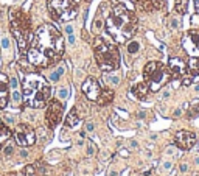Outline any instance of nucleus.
Wrapping results in <instances>:
<instances>
[{"label":"nucleus","instance_id":"7","mask_svg":"<svg viewBox=\"0 0 199 176\" xmlns=\"http://www.w3.org/2000/svg\"><path fill=\"white\" fill-rule=\"evenodd\" d=\"M50 14L59 22H68L76 17L78 5L75 0H47Z\"/></svg>","mask_w":199,"mask_h":176},{"label":"nucleus","instance_id":"41","mask_svg":"<svg viewBox=\"0 0 199 176\" xmlns=\"http://www.w3.org/2000/svg\"><path fill=\"white\" fill-rule=\"evenodd\" d=\"M109 176H118V173H117V172H114V170H112L111 173H109Z\"/></svg>","mask_w":199,"mask_h":176},{"label":"nucleus","instance_id":"44","mask_svg":"<svg viewBox=\"0 0 199 176\" xmlns=\"http://www.w3.org/2000/svg\"><path fill=\"white\" fill-rule=\"evenodd\" d=\"M131 147H132V148H135V147H137V142H135V140H132V142H131Z\"/></svg>","mask_w":199,"mask_h":176},{"label":"nucleus","instance_id":"1","mask_svg":"<svg viewBox=\"0 0 199 176\" xmlns=\"http://www.w3.org/2000/svg\"><path fill=\"white\" fill-rule=\"evenodd\" d=\"M64 53V38L61 31L51 24H44L36 30L33 35L28 50H26V59L28 63L45 69L51 64L58 63Z\"/></svg>","mask_w":199,"mask_h":176},{"label":"nucleus","instance_id":"8","mask_svg":"<svg viewBox=\"0 0 199 176\" xmlns=\"http://www.w3.org/2000/svg\"><path fill=\"white\" fill-rule=\"evenodd\" d=\"M64 114V101L61 100H50L47 103V112H45V122L47 126L53 130L59 125V122L62 120Z\"/></svg>","mask_w":199,"mask_h":176},{"label":"nucleus","instance_id":"40","mask_svg":"<svg viewBox=\"0 0 199 176\" xmlns=\"http://www.w3.org/2000/svg\"><path fill=\"white\" fill-rule=\"evenodd\" d=\"M195 5H196V13L199 14V0H195Z\"/></svg>","mask_w":199,"mask_h":176},{"label":"nucleus","instance_id":"9","mask_svg":"<svg viewBox=\"0 0 199 176\" xmlns=\"http://www.w3.org/2000/svg\"><path fill=\"white\" fill-rule=\"evenodd\" d=\"M14 137L20 147H31L36 144V131L30 125H25V123H19L16 126Z\"/></svg>","mask_w":199,"mask_h":176},{"label":"nucleus","instance_id":"39","mask_svg":"<svg viewBox=\"0 0 199 176\" xmlns=\"http://www.w3.org/2000/svg\"><path fill=\"white\" fill-rule=\"evenodd\" d=\"M68 42H70L72 45L75 44V36H73V35H70V36H68Z\"/></svg>","mask_w":199,"mask_h":176},{"label":"nucleus","instance_id":"21","mask_svg":"<svg viewBox=\"0 0 199 176\" xmlns=\"http://www.w3.org/2000/svg\"><path fill=\"white\" fill-rule=\"evenodd\" d=\"M14 148H16V142H14V140H11V139H8V140L5 142V145L2 147L3 156H11V154L14 153Z\"/></svg>","mask_w":199,"mask_h":176},{"label":"nucleus","instance_id":"32","mask_svg":"<svg viewBox=\"0 0 199 176\" xmlns=\"http://www.w3.org/2000/svg\"><path fill=\"white\" fill-rule=\"evenodd\" d=\"M2 49L3 50H8L10 49V41L6 36H2Z\"/></svg>","mask_w":199,"mask_h":176},{"label":"nucleus","instance_id":"3","mask_svg":"<svg viewBox=\"0 0 199 176\" xmlns=\"http://www.w3.org/2000/svg\"><path fill=\"white\" fill-rule=\"evenodd\" d=\"M51 97V87L42 75L36 72H28L22 78V101L25 106L33 109H40L47 106Z\"/></svg>","mask_w":199,"mask_h":176},{"label":"nucleus","instance_id":"27","mask_svg":"<svg viewBox=\"0 0 199 176\" xmlns=\"http://www.w3.org/2000/svg\"><path fill=\"white\" fill-rule=\"evenodd\" d=\"M23 175L25 176H36V168H34V165H26L23 168Z\"/></svg>","mask_w":199,"mask_h":176},{"label":"nucleus","instance_id":"31","mask_svg":"<svg viewBox=\"0 0 199 176\" xmlns=\"http://www.w3.org/2000/svg\"><path fill=\"white\" fill-rule=\"evenodd\" d=\"M10 89L12 91V89H19V83H17V78L16 77H12L11 80H10Z\"/></svg>","mask_w":199,"mask_h":176},{"label":"nucleus","instance_id":"28","mask_svg":"<svg viewBox=\"0 0 199 176\" xmlns=\"http://www.w3.org/2000/svg\"><path fill=\"white\" fill-rule=\"evenodd\" d=\"M95 145H93V142H90V140H87V150H86V153H87V156H93L95 154Z\"/></svg>","mask_w":199,"mask_h":176},{"label":"nucleus","instance_id":"19","mask_svg":"<svg viewBox=\"0 0 199 176\" xmlns=\"http://www.w3.org/2000/svg\"><path fill=\"white\" fill-rule=\"evenodd\" d=\"M112 98H114V91L112 89H103V92H101V95H100V98H98V101L97 103H100V105H107V103H111L112 101Z\"/></svg>","mask_w":199,"mask_h":176},{"label":"nucleus","instance_id":"46","mask_svg":"<svg viewBox=\"0 0 199 176\" xmlns=\"http://www.w3.org/2000/svg\"><path fill=\"white\" fill-rule=\"evenodd\" d=\"M86 2H87V3H89V2H92V0H86Z\"/></svg>","mask_w":199,"mask_h":176},{"label":"nucleus","instance_id":"30","mask_svg":"<svg viewBox=\"0 0 199 176\" xmlns=\"http://www.w3.org/2000/svg\"><path fill=\"white\" fill-rule=\"evenodd\" d=\"M2 122H3L5 125H6V123H8V125H14V122H16V120H14V117H12V116H8V114H5Z\"/></svg>","mask_w":199,"mask_h":176},{"label":"nucleus","instance_id":"36","mask_svg":"<svg viewBox=\"0 0 199 176\" xmlns=\"http://www.w3.org/2000/svg\"><path fill=\"white\" fill-rule=\"evenodd\" d=\"M28 156V151L25 150V148H22V150H20V158H26Z\"/></svg>","mask_w":199,"mask_h":176},{"label":"nucleus","instance_id":"14","mask_svg":"<svg viewBox=\"0 0 199 176\" xmlns=\"http://www.w3.org/2000/svg\"><path fill=\"white\" fill-rule=\"evenodd\" d=\"M10 101V78L0 73V109H5Z\"/></svg>","mask_w":199,"mask_h":176},{"label":"nucleus","instance_id":"43","mask_svg":"<svg viewBox=\"0 0 199 176\" xmlns=\"http://www.w3.org/2000/svg\"><path fill=\"white\" fill-rule=\"evenodd\" d=\"M181 170H182V172H185V170H187V165L182 164V165H181Z\"/></svg>","mask_w":199,"mask_h":176},{"label":"nucleus","instance_id":"33","mask_svg":"<svg viewBox=\"0 0 199 176\" xmlns=\"http://www.w3.org/2000/svg\"><path fill=\"white\" fill-rule=\"evenodd\" d=\"M84 130H86V131H93V130H95V125L92 123V122H87V123L84 125Z\"/></svg>","mask_w":199,"mask_h":176},{"label":"nucleus","instance_id":"11","mask_svg":"<svg viewBox=\"0 0 199 176\" xmlns=\"http://www.w3.org/2000/svg\"><path fill=\"white\" fill-rule=\"evenodd\" d=\"M81 89H83V94L86 95L87 100H90V101H98V98H100V95H101V92H103V89H104V87H101V84H100L98 80L89 77V78L84 81V83H83Z\"/></svg>","mask_w":199,"mask_h":176},{"label":"nucleus","instance_id":"16","mask_svg":"<svg viewBox=\"0 0 199 176\" xmlns=\"http://www.w3.org/2000/svg\"><path fill=\"white\" fill-rule=\"evenodd\" d=\"M167 0H145V10L146 11H154V10H162L165 6Z\"/></svg>","mask_w":199,"mask_h":176},{"label":"nucleus","instance_id":"23","mask_svg":"<svg viewBox=\"0 0 199 176\" xmlns=\"http://www.w3.org/2000/svg\"><path fill=\"white\" fill-rule=\"evenodd\" d=\"M20 101H22V92H19V89H12L11 91V103L17 106V105H20Z\"/></svg>","mask_w":199,"mask_h":176},{"label":"nucleus","instance_id":"12","mask_svg":"<svg viewBox=\"0 0 199 176\" xmlns=\"http://www.w3.org/2000/svg\"><path fill=\"white\" fill-rule=\"evenodd\" d=\"M174 144L181 150H190L196 144V134L190 131H177L174 136Z\"/></svg>","mask_w":199,"mask_h":176},{"label":"nucleus","instance_id":"13","mask_svg":"<svg viewBox=\"0 0 199 176\" xmlns=\"http://www.w3.org/2000/svg\"><path fill=\"white\" fill-rule=\"evenodd\" d=\"M167 67H168V72H170L171 78H184L188 72L187 64H185L181 58H171L168 61Z\"/></svg>","mask_w":199,"mask_h":176},{"label":"nucleus","instance_id":"35","mask_svg":"<svg viewBox=\"0 0 199 176\" xmlns=\"http://www.w3.org/2000/svg\"><path fill=\"white\" fill-rule=\"evenodd\" d=\"M98 28H101V19H100V20H98V19H97V20H95V25H93V30H95V31H98Z\"/></svg>","mask_w":199,"mask_h":176},{"label":"nucleus","instance_id":"25","mask_svg":"<svg viewBox=\"0 0 199 176\" xmlns=\"http://www.w3.org/2000/svg\"><path fill=\"white\" fill-rule=\"evenodd\" d=\"M70 95V91H68V87H59L58 89V100L61 101H65Z\"/></svg>","mask_w":199,"mask_h":176},{"label":"nucleus","instance_id":"15","mask_svg":"<svg viewBox=\"0 0 199 176\" xmlns=\"http://www.w3.org/2000/svg\"><path fill=\"white\" fill-rule=\"evenodd\" d=\"M148 92H149V86L148 83L145 81V83H137L132 86V89H131V94L137 98V100H145L146 95H148Z\"/></svg>","mask_w":199,"mask_h":176},{"label":"nucleus","instance_id":"4","mask_svg":"<svg viewBox=\"0 0 199 176\" xmlns=\"http://www.w3.org/2000/svg\"><path fill=\"white\" fill-rule=\"evenodd\" d=\"M10 24L11 33L14 36L20 53H26L31 41V22L30 17L22 10H11L10 11Z\"/></svg>","mask_w":199,"mask_h":176},{"label":"nucleus","instance_id":"38","mask_svg":"<svg viewBox=\"0 0 199 176\" xmlns=\"http://www.w3.org/2000/svg\"><path fill=\"white\" fill-rule=\"evenodd\" d=\"M171 168V162H165V164H163V170H170Z\"/></svg>","mask_w":199,"mask_h":176},{"label":"nucleus","instance_id":"5","mask_svg":"<svg viewBox=\"0 0 199 176\" xmlns=\"http://www.w3.org/2000/svg\"><path fill=\"white\" fill-rule=\"evenodd\" d=\"M93 53L97 64L103 72H112L120 67V53L114 44H109L104 39L97 38L93 44Z\"/></svg>","mask_w":199,"mask_h":176},{"label":"nucleus","instance_id":"45","mask_svg":"<svg viewBox=\"0 0 199 176\" xmlns=\"http://www.w3.org/2000/svg\"><path fill=\"white\" fill-rule=\"evenodd\" d=\"M131 2H134V3H137V2H140V0H131Z\"/></svg>","mask_w":199,"mask_h":176},{"label":"nucleus","instance_id":"42","mask_svg":"<svg viewBox=\"0 0 199 176\" xmlns=\"http://www.w3.org/2000/svg\"><path fill=\"white\" fill-rule=\"evenodd\" d=\"M167 97H170V92H168V91L163 92V98H167Z\"/></svg>","mask_w":199,"mask_h":176},{"label":"nucleus","instance_id":"17","mask_svg":"<svg viewBox=\"0 0 199 176\" xmlns=\"http://www.w3.org/2000/svg\"><path fill=\"white\" fill-rule=\"evenodd\" d=\"M11 137V130L10 126H6L3 122H0V150H2V147L5 145V142Z\"/></svg>","mask_w":199,"mask_h":176},{"label":"nucleus","instance_id":"6","mask_svg":"<svg viewBox=\"0 0 199 176\" xmlns=\"http://www.w3.org/2000/svg\"><path fill=\"white\" fill-rule=\"evenodd\" d=\"M143 78L149 86V91L157 92L163 84H167L171 75L168 72V67L159 61H151L143 69Z\"/></svg>","mask_w":199,"mask_h":176},{"label":"nucleus","instance_id":"20","mask_svg":"<svg viewBox=\"0 0 199 176\" xmlns=\"http://www.w3.org/2000/svg\"><path fill=\"white\" fill-rule=\"evenodd\" d=\"M187 67L191 75H199V56H190Z\"/></svg>","mask_w":199,"mask_h":176},{"label":"nucleus","instance_id":"22","mask_svg":"<svg viewBox=\"0 0 199 176\" xmlns=\"http://www.w3.org/2000/svg\"><path fill=\"white\" fill-rule=\"evenodd\" d=\"M64 66H59L56 70H53L50 72V75H48V81H51V83H56V81H59V78L64 75Z\"/></svg>","mask_w":199,"mask_h":176},{"label":"nucleus","instance_id":"37","mask_svg":"<svg viewBox=\"0 0 199 176\" xmlns=\"http://www.w3.org/2000/svg\"><path fill=\"white\" fill-rule=\"evenodd\" d=\"M171 27H173V28H177V27H179V24H177V20H176V19L171 20Z\"/></svg>","mask_w":199,"mask_h":176},{"label":"nucleus","instance_id":"26","mask_svg":"<svg viewBox=\"0 0 199 176\" xmlns=\"http://www.w3.org/2000/svg\"><path fill=\"white\" fill-rule=\"evenodd\" d=\"M140 49V44L137 42V41H132V42H129L128 44V52L131 53V55H134V53H137Z\"/></svg>","mask_w":199,"mask_h":176},{"label":"nucleus","instance_id":"29","mask_svg":"<svg viewBox=\"0 0 199 176\" xmlns=\"http://www.w3.org/2000/svg\"><path fill=\"white\" fill-rule=\"evenodd\" d=\"M106 80H107V83L109 84H114V86H117V84H118L120 83V78L118 77H117V75H109V77H106Z\"/></svg>","mask_w":199,"mask_h":176},{"label":"nucleus","instance_id":"24","mask_svg":"<svg viewBox=\"0 0 199 176\" xmlns=\"http://www.w3.org/2000/svg\"><path fill=\"white\" fill-rule=\"evenodd\" d=\"M187 6H188V0H176V11L179 14H184L187 11Z\"/></svg>","mask_w":199,"mask_h":176},{"label":"nucleus","instance_id":"10","mask_svg":"<svg viewBox=\"0 0 199 176\" xmlns=\"http://www.w3.org/2000/svg\"><path fill=\"white\" fill-rule=\"evenodd\" d=\"M182 47L190 56H199V30H190L182 38Z\"/></svg>","mask_w":199,"mask_h":176},{"label":"nucleus","instance_id":"18","mask_svg":"<svg viewBox=\"0 0 199 176\" xmlns=\"http://www.w3.org/2000/svg\"><path fill=\"white\" fill-rule=\"evenodd\" d=\"M78 123H79L78 112H76V109H72L70 112H68L67 119H65V126H67V128H75Z\"/></svg>","mask_w":199,"mask_h":176},{"label":"nucleus","instance_id":"2","mask_svg":"<svg viewBox=\"0 0 199 176\" xmlns=\"http://www.w3.org/2000/svg\"><path fill=\"white\" fill-rule=\"evenodd\" d=\"M106 30L117 44H125L137 31V17L125 5H115L106 20Z\"/></svg>","mask_w":199,"mask_h":176},{"label":"nucleus","instance_id":"34","mask_svg":"<svg viewBox=\"0 0 199 176\" xmlns=\"http://www.w3.org/2000/svg\"><path fill=\"white\" fill-rule=\"evenodd\" d=\"M191 83H193V78H184L182 80V84L184 86H190Z\"/></svg>","mask_w":199,"mask_h":176}]
</instances>
